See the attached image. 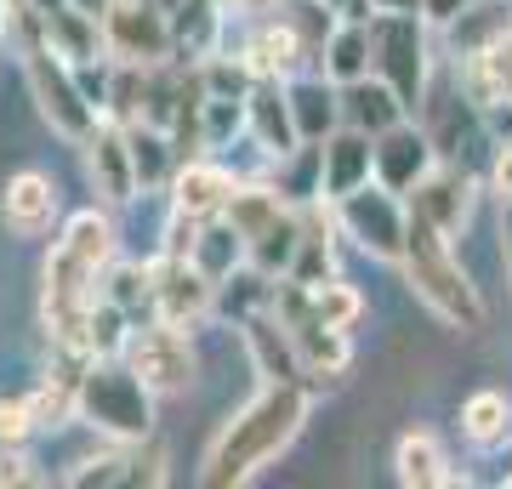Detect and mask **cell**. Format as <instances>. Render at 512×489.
<instances>
[{"label":"cell","instance_id":"cell-34","mask_svg":"<svg viewBox=\"0 0 512 489\" xmlns=\"http://www.w3.org/2000/svg\"><path fill=\"white\" fill-rule=\"evenodd\" d=\"M103 296H114V302L137 319L143 308H154V268H143V262H120V268H109Z\"/></svg>","mask_w":512,"mask_h":489},{"label":"cell","instance_id":"cell-22","mask_svg":"<svg viewBox=\"0 0 512 489\" xmlns=\"http://www.w3.org/2000/svg\"><path fill=\"white\" fill-rule=\"evenodd\" d=\"M291 109H296V131H302V143H325L330 131H336V120H342V86L336 80H291Z\"/></svg>","mask_w":512,"mask_h":489},{"label":"cell","instance_id":"cell-4","mask_svg":"<svg viewBox=\"0 0 512 489\" xmlns=\"http://www.w3.org/2000/svg\"><path fill=\"white\" fill-rule=\"evenodd\" d=\"M74 416L92 421L97 433L120 438V444H148V438H154V387H148L131 364L92 359L86 376H80Z\"/></svg>","mask_w":512,"mask_h":489},{"label":"cell","instance_id":"cell-44","mask_svg":"<svg viewBox=\"0 0 512 489\" xmlns=\"http://www.w3.org/2000/svg\"><path fill=\"white\" fill-rule=\"evenodd\" d=\"M501 262L512 273V205H507V217H501Z\"/></svg>","mask_w":512,"mask_h":489},{"label":"cell","instance_id":"cell-27","mask_svg":"<svg viewBox=\"0 0 512 489\" xmlns=\"http://www.w3.org/2000/svg\"><path fill=\"white\" fill-rule=\"evenodd\" d=\"M251 256V239L239 234L228 217H211V222H200V239H194V262H200L217 285H228L239 273V262Z\"/></svg>","mask_w":512,"mask_h":489},{"label":"cell","instance_id":"cell-11","mask_svg":"<svg viewBox=\"0 0 512 489\" xmlns=\"http://www.w3.org/2000/svg\"><path fill=\"white\" fill-rule=\"evenodd\" d=\"M433 165H439V143L416 126H393L376 137V182H387L393 194H416L421 182L433 177Z\"/></svg>","mask_w":512,"mask_h":489},{"label":"cell","instance_id":"cell-39","mask_svg":"<svg viewBox=\"0 0 512 489\" xmlns=\"http://www.w3.org/2000/svg\"><path fill=\"white\" fill-rule=\"evenodd\" d=\"M165 478V450L148 444V455H131V484H160Z\"/></svg>","mask_w":512,"mask_h":489},{"label":"cell","instance_id":"cell-1","mask_svg":"<svg viewBox=\"0 0 512 489\" xmlns=\"http://www.w3.org/2000/svg\"><path fill=\"white\" fill-rule=\"evenodd\" d=\"M109 251H114V228L97 211L63 222V239L52 245L46 268H40V325L63 353L92 359L86 347V325L92 308L103 302V279H109Z\"/></svg>","mask_w":512,"mask_h":489},{"label":"cell","instance_id":"cell-31","mask_svg":"<svg viewBox=\"0 0 512 489\" xmlns=\"http://www.w3.org/2000/svg\"><path fill=\"white\" fill-rule=\"evenodd\" d=\"M126 131H131V154H137V182H143V188H160V182L177 177L171 165H183V160H177V143H171L160 126L143 120V126H126Z\"/></svg>","mask_w":512,"mask_h":489},{"label":"cell","instance_id":"cell-20","mask_svg":"<svg viewBox=\"0 0 512 489\" xmlns=\"http://www.w3.org/2000/svg\"><path fill=\"white\" fill-rule=\"evenodd\" d=\"M228 194H234V177L211 160H188V165H177V177H171V205L188 211V217H200V222L222 217Z\"/></svg>","mask_w":512,"mask_h":489},{"label":"cell","instance_id":"cell-21","mask_svg":"<svg viewBox=\"0 0 512 489\" xmlns=\"http://www.w3.org/2000/svg\"><path fill=\"white\" fill-rule=\"evenodd\" d=\"M40 40H46L57 57H69L74 69H80V63H92V57L109 46L103 23L86 18L80 6H52V12H40Z\"/></svg>","mask_w":512,"mask_h":489},{"label":"cell","instance_id":"cell-37","mask_svg":"<svg viewBox=\"0 0 512 489\" xmlns=\"http://www.w3.org/2000/svg\"><path fill=\"white\" fill-rule=\"evenodd\" d=\"M69 484H131V455H97V461H80V467L69 472Z\"/></svg>","mask_w":512,"mask_h":489},{"label":"cell","instance_id":"cell-8","mask_svg":"<svg viewBox=\"0 0 512 489\" xmlns=\"http://www.w3.org/2000/svg\"><path fill=\"white\" fill-rule=\"evenodd\" d=\"M126 364L154 387V393H183L188 381H194V347H188L183 325H171L160 313H154L143 330H131Z\"/></svg>","mask_w":512,"mask_h":489},{"label":"cell","instance_id":"cell-9","mask_svg":"<svg viewBox=\"0 0 512 489\" xmlns=\"http://www.w3.org/2000/svg\"><path fill=\"white\" fill-rule=\"evenodd\" d=\"M103 35H109V52L120 63L154 69L177 46V23H171V12H165L160 0H120L109 12V23H103Z\"/></svg>","mask_w":512,"mask_h":489},{"label":"cell","instance_id":"cell-18","mask_svg":"<svg viewBox=\"0 0 512 489\" xmlns=\"http://www.w3.org/2000/svg\"><path fill=\"white\" fill-rule=\"evenodd\" d=\"M308 52L313 46L302 40V29L291 23V12L262 18L251 29V40H245V63H251V74H268V80H291L296 63H302Z\"/></svg>","mask_w":512,"mask_h":489},{"label":"cell","instance_id":"cell-29","mask_svg":"<svg viewBox=\"0 0 512 489\" xmlns=\"http://www.w3.org/2000/svg\"><path fill=\"white\" fill-rule=\"evenodd\" d=\"M393 472H399V484L410 489H433V484H450L456 472L444 467V450L433 433H404L393 444Z\"/></svg>","mask_w":512,"mask_h":489},{"label":"cell","instance_id":"cell-7","mask_svg":"<svg viewBox=\"0 0 512 489\" xmlns=\"http://www.w3.org/2000/svg\"><path fill=\"white\" fill-rule=\"evenodd\" d=\"M427 12H376L370 35H376V74L399 91L404 103L416 109L427 91V35H421Z\"/></svg>","mask_w":512,"mask_h":489},{"label":"cell","instance_id":"cell-16","mask_svg":"<svg viewBox=\"0 0 512 489\" xmlns=\"http://www.w3.org/2000/svg\"><path fill=\"white\" fill-rule=\"evenodd\" d=\"M365 182H376V137L370 131H330L325 137V205L359 194Z\"/></svg>","mask_w":512,"mask_h":489},{"label":"cell","instance_id":"cell-15","mask_svg":"<svg viewBox=\"0 0 512 489\" xmlns=\"http://www.w3.org/2000/svg\"><path fill=\"white\" fill-rule=\"evenodd\" d=\"M251 137L262 143V154H268L274 165L285 160V154H296V148H302L291 91L279 86V80H268V74H256V86H251Z\"/></svg>","mask_w":512,"mask_h":489},{"label":"cell","instance_id":"cell-36","mask_svg":"<svg viewBox=\"0 0 512 489\" xmlns=\"http://www.w3.org/2000/svg\"><path fill=\"white\" fill-rule=\"evenodd\" d=\"M285 279H296V285H325V279H336V256H330V239L319 234V228H302V251H296L291 273Z\"/></svg>","mask_w":512,"mask_h":489},{"label":"cell","instance_id":"cell-35","mask_svg":"<svg viewBox=\"0 0 512 489\" xmlns=\"http://www.w3.org/2000/svg\"><path fill=\"white\" fill-rule=\"evenodd\" d=\"M359 313H365V296H359L353 285H342V279H325V285H313V319H325V325L348 330Z\"/></svg>","mask_w":512,"mask_h":489},{"label":"cell","instance_id":"cell-12","mask_svg":"<svg viewBox=\"0 0 512 489\" xmlns=\"http://www.w3.org/2000/svg\"><path fill=\"white\" fill-rule=\"evenodd\" d=\"M239 336H245V347H251V364L262 381H302L308 370H302V347H296V330L279 319V313H245L239 319Z\"/></svg>","mask_w":512,"mask_h":489},{"label":"cell","instance_id":"cell-13","mask_svg":"<svg viewBox=\"0 0 512 489\" xmlns=\"http://www.w3.org/2000/svg\"><path fill=\"white\" fill-rule=\"evenodd\" d=\"M0 222H6V234H18V239L52 234V222H57V188H52V177H40V171H18V177H6V188H0Z\"/></svg>","mask_w":512,"mask_h":489},{"label":"cell","instance_id":"cell-19","mask_svg":"<svg viewBox=\"0 0 512 489\" xmlns=\"http://www.w3.org/2000/svg\"><path fill=\"white\" fill-rule=\"evenodd\" d=\"M461 91L478 103V114L512 109V35L484 46L478 57H461Z\"/></svg>","mask_w":512,"mask_h":489},{"label":"cell","instance_id":"cell-6","mask_svg":"<svg viewBox=\"0 0 512 489\" xmlns=\"http://www.w3.org/2000/svg\"><path fill=\"white\" fill-rule=\"evenodd\" d=\"M336 222L348 228V239L359 245V251L382 256V262H399V256H404L410 205H404V194H393L387 182H365L359 194L336 200Z\"/></svg>","mask_w":512,"mask_h":489},{"label":"cell","instance_id":"cell-32","mask_svg":"<svg viewBox=\"0 0 512 489\" xmlns=\"http://www.w3.org/2000/svg\"><path fill=\"white\" fill-rule=\"evenodd\" d=\"M296 251H302V222L285 211V217H279L274 228H268V234L251 245V262H256L262 273H274V279H279V273H291Z\"/></svg>","mask_w":512,"mask_h":489},{"label":"cell","instance_id":"cell-43","mask_svg":"<svg viewBox=\"0 0 512 489\" xmlns=\"http://www.w3.org/2000/svg\"><path fill=\"white\" fill-rule=\"evenodd\" d=\"M69 6H80L86 18H97V23H109V12L120 6V0H69Z\"/></svg>","mask_w":512,"mask_h":489},{"label":"cell","instance_id":"cell-45","mask_svg":"<svg viewBox=\"0 0 512 489\" xmlns=\"http://www.w3.org/2000/svg\"><path fill=\"white\" fill-rule=\"evenodd\" d=\"M376 12H421V0H376Z\"/></svg>","mask_w":512,"mask_h":489},{"label":"cell","instance_id":"cell-42","mask_svg":"<svg viewBox=\"0 0 512 489\" xmlns=\"http://www.w3.org/2000/svg\"><path fill=\"white\" fill-rule=\"evenodd\" d=\"M467 6H473V0H421V12H427L433 23H450V18H461Z\"/></svg>","mask_w":512,"mask_h":489},{"label":"cell","instance_id":"cell-23","mask_svg":"<svg viewBox=\"0 0 512 489\" xmlns=\"http://www.w3.org/2000/svg\"><path fill=\"white\" fill-rule=\"evenodd\" d=\"M342 109H348V120L359 131H370V137H382V131H393L404 120V109H410V103H404L399 91L387 86V80H353V86H342Z\"/></svg>","mask_w":512,"mask_h":489},{"label":"cell","instance_id":"cell-10","mask_svg":"<svg viewBox=\"0 0 512 489\" xmlns=\"http://www.w3.org/2000/svg\"><path fill=\"white\" fill-rule=\"evenodd\" d=\"M211 302H217V279H211L194 256H160V262H154V313H160V319L188 325V319H200Z\"/></svg>","mask_w":512,"mask_h":489},{"label":"cell","instance_id":"cell-30","mask_svg":"<svg viewBox=\"0 0 512 489\" xmlns=\"http://www.w3.org/2000/svg\"><path fill=\"white\" fill-rule=\"evenodd\" d=\"M222 217H228L239 234L256 245V239L285 217V200H279V188H239V182H234V194H228V205H222Z\"/></svg>","mask_w":512,"mask_h":489},{"label":"cell","instance_id":"cell-3","mask_svg":"<svg viewBox=\"0 0 512 489\" xmlns=\"http://www.w3.org/2000/svg\"><path fill=\"white\" fill-rule=\"evenodd\" d=\"M404 273H410V285H416V296L427 302V308L439 313L444 325L456 330H484V296H478V285L467 279V268L456 262V251H450V234H444L439 222H427L410 205V228H404Z\"/></svg>","mask_w":512,"mask_h":489},{"label":"cell","instance_id":"cell-38","mask_svg":"<svg viewBox=\"0 0 512 489\" xmlns=\"http://www.w3.org/2000/svg\"><path fill=\"white\" fill-rule=\"evenodd\" d=\"M35 404L29 399H0V444H23V438L35 433Z\"/></svg>","mask_w":512,"mask_h":489},{"label":"cell","instance_id":"cell-26","mask_svg":"<svg viewBox=\"0 0 512 489\" xmlns=\"http://www.w3.org/2000/svg\"><path fill=\"white\" fill-rule=\"evenodd\" d=\"M461 438L473 450H501L512 438V399L507 393L484 387V393H473V399L461 404Z\"/></svg>","mask_w":512,"mask_h":489},{"label":"cell","instance_id":"cell-2","mask_svg":"<svg viewBox=\"0 0 512 489\" xmlns=\"http://www.w3.org/2000/svg\"><path fill=\"white\" fill-rule=\"evenodd\" d=\"M308 421V387L302 381H262V393L251 404H239L234 421L217 433L211 455H205V484L228 489L245 484L268 467Z\"/></svg>","mask_w":512,"mask_h":489},{"label":"cell","instance_id":"cell-5","mask_svg":"<svg viewBox=\"0 0 512 489\" xmlns=\"http://www.w3.org/2000/svg\"><path fill=\"white\" fill-rule=\"evenodd\" d=\"M23 74H29V91H35L40 114H46L52 131H63L69 143H86V137L103 126V109L92 103V91L80 86V69L40 40V18H35V40L23 46Z\"/></svg>","mask_w":512,"mask_h":489},{"label":"cell","instance_id":"cell-46","mask_svg":"<svg viewBox=\"0 0 512 489\" xmlns=\"http://www.w3.org/2000/svg\"><path fill=\"white\" fill-rule=\"evenodd\" d=\"M507 484H512V472H507Z\"/></svg>","mask_w":512,"mask_h":489},{"label":"cell","instance_id":"cell-40","mask_svg":"<svg viewBox=\"0 0 512 489\" xmlns=\"http://www.w3.org/2000/svg\"><path fill=\"white\" fill-rule=\"evenodd\" d=\"M319 6H330L342 23H370L376 18V0H319Z\"/></svg>","mask_w":512,"mask_h":489},{"label":"cell","instance_id":"cell-33","mask_svg":"<svg viewBox=\"0 0 512 489\" xmlns=\"http://www.w3.org/2000/svg\"><path fill=\"white\" fill-rule=\"evenodd\" d=\"M131 313L114 302V296H103L92 308V325H86V347H92V359H109V353H126L131 342Z\"/></svg>","mask_w":512,"mask_h":489},{"label":"cell","instance_id":"cell-41","mask_svg":"<svg viewBox=\"0 0 512 489\" xmlns=\"http://www.w3.org/2000/svg\"><path fill=\"white\" fill-rule=\"evenodd\" d=\"M495 194H501V205H512V143L495 154Z\"/></svg>","mask_w":512,"mask_h":489},{"label":"cell","instance_id":"cell-17","mask_svg":"<svg viewBox=\"0 0 512 489\" xmlns=\"http://www.w3.org/2000/svg\"><path fill=\"white\" fill-rule=\"evenodd\" d=\"M410 205L456 239L461 228L473 222V177H467L461 165H433V177L416 188V200H410Z\"/></svg>","mask_w":512,"mask_h":489},{"label":"cell","instance_id":"cell-25","mask_svg":"<svg viewBox=\"0 0 512 489\" xmlns=\"http://www.w3.org/2000/svg\"><path fill=\"white\" fill-rule=\"evenodd\" d=\"M376 69V35L370 23H336V35L325 40V74L336 86H353Z\"/></svg>","mask_w":512,"mask_h":489},{"label":"cell","instance_id":"cell-24","mask_svg":"<svg viewBox=\"0 0 512 489\" xmlns=\"http://www.w3.org/2000/svg\"><path fill=\"white\" fill-rule=\"evenodd\" d=\"M444 29H450L456 57H478L484 46L512 35V0H473V6H467L461 18H450Z\"/></svg>","mask_w":512,"mask_h":489},{"label":"cell","instance_id":"cell-28","mask_svg":"<svg viewBox=\"0 0 512 489\" xmlns=\"http://www.w3.org/2000/svg\"><path fill=\"white\" fill-rule=\"evenodd\" d=\"M296 330V347H302V370L308 376H342L348 370V359H353V342H348V330H336V325H325V319H302V325H291Z\"/></svg>","mask_w":512,"mask_h":489},{"label":"cell","instance_id":"cell-14","mask_svg":"<svg viewBox=\"0 0 512 489\" xmlns=\"http://www.w3.org/2000/svg\"><path fill=\"white\" fill-rule=\"evenodd\" d=\"M86 154H92V177L97 194L114 205H126L143 182H137V154H131V131L120 120H103V126L86 137Z\"/></svg>","mask_w":512,"mask_h":489}]
</instances>
